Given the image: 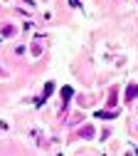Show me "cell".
Instances as JSON below:
<instances>
[{"label": "cell", "instance_id": "obj_1", "mask_svg": "<svg viewBox=\"0 0 138 156\" xmlns=\"http://www.w3.org/2000/svg\"><path fill=\"white\" fill-rule=\"evenodd\" d=\"M136 94H138V87H136V84H133V87H128V99H133Z\"/></svg>", "mask_w": 138, "mask_h": 156}]
</instances>
